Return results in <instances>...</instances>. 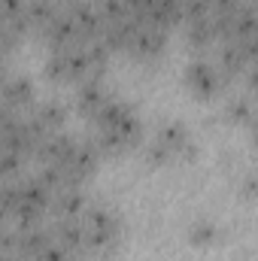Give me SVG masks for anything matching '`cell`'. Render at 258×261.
<instances>
[{
    "mask_svg": "<svg viewBox=\"0 0 258 261\" xmlns=\"http://www.w3.org/2000/svg\"><path fill=\"white\" fill-rule=\"evenodd\" d=\"M237 192H240V197H246V200H255L258 197V173H243L240 182H237Z\"/></svg>",
    "mask_w": 258,
    "mask_h": 261,
    "instance_id": "cell-12",
    "label": "cell"
},
{
    "mask_svg": "<svg viewBox=\"0 0 258 261\" xmlns=\"http://www.w3.org/2000/svg\"><path fill=\"white\" fill-rule=\"evenodd\" d=\"M243 76H246V88H249L252 94H258V64H252Z\"/></svg>",
    "mask_w": 258,
    "mask_h": 261,
    "instance_id": "cell-13",
    "label": "cell"
},
{
    "mask_svg": "<svg viewBox=\"0 0 258 261\" xmlns=\"http://www.w3.org/2000/svg\"><path fill=\"white\" fill-rule=\"evenodd\" d=\"M82 222H85V246L88 249H94V252L116 249V243H119V219L107 206L88 203L85 213H82Z\"/></svg>",
    "mask_w": 258,
    "mask_h": 261,
    "instance_id": "cell-1",
    "label": "cell"
},
{
    "mask_svg": "<svg viewBox=\"0 0 258 261\" xmlns=\"http://www.w3.org/2000/svg\"><path fill=\"white\" fill-rule=\"evenodd\" d=\"M61 9L55 6V0H24V24H28V31H46L52 21H55V15H58Z\"/></svg>",
    "mask_w": 258,
    "mask_h": 261,
    "instance_id": "cell-8",
    "label": "cell"
},
{
    "mask_svg": "<svg viewBox=\"0 0 258 261\" xmlns=\"http://www.w3.org/2000/svg\"><path fill=\"white\" fill-rule=\"evenodd\" d=\"M155 137L173 152V158H192V155H197V146L192 143V134H189V128H186L183 122H167V125H161V130H158Z\"/></svg>",
    "mask_w": 258,
    "mask_h": 261,
    "instance_id": "cell-5",
    "label": "cell"
},
{
    "mask_svg": "<svg viewBox=\"0 0 258 261\" xmlns=\"http://www.w3.org/2000/svg\"><path fill=\"white\" fill-rule=\"evenodd\" d=\"M164 43H167L164 28H155V24L143 21V24H140V31H137V34H134V40H131L128 55H134V58H158V55H161V49H164Z\"/></svg>",
    "mask_w": 258,
    "mask_h": 261,
    "instance_id": "cell-4",
    "label": "cell"
},
{
    "mask_svg": "<svg viewBox=\"0 0 258 261\" xmlns=\"http://www.w3.org/2000/svg\"><path fill=\"white\" fill-rule=\"evenodd\" d=\"M249 137H252V143L258 146V110H255V116H252V122H249Z\"/></svg>",
    "mask_w": 258,
    "mask_h": 261,
    "instance_id": "cell-14",
    "label": "cell"
},
{
    "mask_svg": "<svg viewBox=\"0 0 258 261\" xmlns=\"http://www.w3.org/2000/svg\"><path fill=\"white\" fill-rule=\"evenodd\" d=\"M107 97H110V94H107V88H104L100 79H85V82L76 85V110H79L85 119H91V116L104 107Z\"/></svg>",
    "mask_w": 258,
    "mask_h": 261,
    "instance_id": "cell-7",
    "label": "cell"
},
{
    "mask_svg": "<svg viewBox=\"0 0 258 261\" xmlns=\"http://www.w3.org/2000/svg\"><path fill=\"white\" fill-rule=\"evenodd\" d=\"M225 79H228V76L213 64V61H207V58L189 61V64H186V73H183L186 88L192 91L197 100H213V97H219L222 88H225Z\"/></svg>",
    "mask_w": 258,
    "mask_h": 261,
    "instance_id": "cell-2",
    "label": "cell"
},
{
    "mask_svg": "<svg viewBox=\"0 0 258 261\" xmlns=\"http://www.w3.org/2000/svg\"><path fill=\"white\" fill-rule=\"evenodd\" d=\"M216 237H219V225L210 219H194L189 225V240L194 246H210V243H216Z\"/></svg>",
    "mask_w": 258,
    "mask_h": 261,
    "instance_id": "cell-11",
    "label": "cell"
},
{
    "mask_svg": "<svg viewBox=\"0 0 258 261\" xmlns=\"http://www.w3.org/2000/svg\"><path fill=\"white\" fill-rule=\"evenodd\" d=\"M85 206H88V197L82 192V186H64L52 195L49 210L55 213V219H64V216H82Z\"/></svg>",
    "mask_w": 258,
    "mask_h": 261,
    "instance_id": "cell-6",
    "label": "cell"
},
{
    "mask_svg": "<svg viewBox=\"0 0 258 261\" xmlns=\"http://www.w3.org/2000/svg\"><path fill=\"white\" fill-rule=\"evenodd\" d=\"M37 107V91L28 76H12L3 82V110H12L18 116H28Z\"/></svg>",
    "mask_w": 258,
    "mask_h": 261,
    "instance_id": "cell-3",
    "label": "cell"
},
{
    "mask_svg": "<svg viewBox=\"0 0 258 261\" xmlns=\"http://www.w3.org/2000/svg\"><path fill=\"white\" fill-rule=\"evenodd\" d=\"M252 116H255L252 100H249V97H243V94H240V97H231V100L225 103V119H228V122H234V125H243V122L249 125V122H252Z\"/></svg>",
    "mask_w": 258,
    "mask_h": 261,
    "instance_id": "cell-10",
    "label": "cell"
},
{
    "mask_svg": "<svg viewBox=\"0 0 258 261\" xmlns=\"http://www.w3.org/2000/svg\"><path fill=\"white\" fill-rule=\"evenodd\" d=\"M28 116H31L37 125H43L49 134H55V130H61L67 125V107L58 103V100H43V103H37Z\"/></svg>",
    "mask_w": 258,
    "mask_h": 261,
    "instance_id": "cell-9",
    "label": "cell"
}]
</instances>
